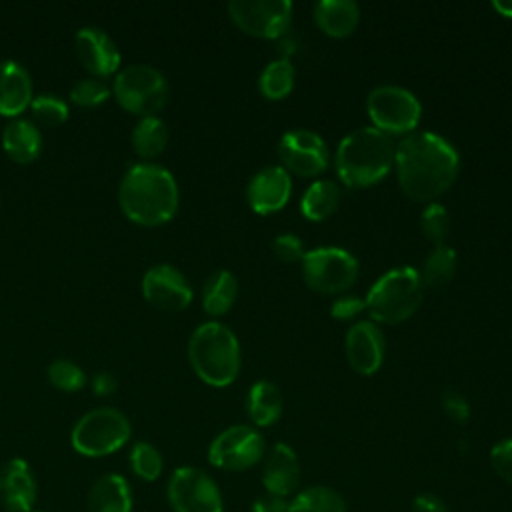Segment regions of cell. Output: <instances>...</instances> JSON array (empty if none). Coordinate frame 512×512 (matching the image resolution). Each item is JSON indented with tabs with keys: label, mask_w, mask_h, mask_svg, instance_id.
Returning a JSON list of instances; mask_svg holds the SVG:
<instances>
[{
	"label": "cell",
	"mask_w": 512,
	"mask_h": 512,
	"mask_svg": "<svg viewBox=\"0 0 512 512\" xmlns=\"http://www.w3.org/2000/svg\"><path fill=\"white\" fill-rule=\"evenodd\" d=\"M458 170V150L436 132L416 130L396 144L394 172L402 192L414 202H436L454 184Z\"/></svg>",
	"instance_id": "cell-1"
},
{
	"label": "cell",
	"mask_w": 512,
	"mask_h": 512,
	"mask_svg": "<svg viewBox=\"0 0 512 512\" xmlns=\"http://www.w3.org/2000/svg\"><path fill=\"white\" fill-rule=\"evenodd\" d=\"M180 202L174 174L156 162H136L120 178L118 204L122 212L144 226L168 222Z\"/></svg>",
	"instance_id": "cell-2"
},
{
	"label": "cell",
	"mask_w": 512,
	"mask_h": 512,
	"mask_svg": "<svg viewBox=\"0 0 512 512\" xmlns=\"http://www.w3.org/2000/svg\"><path fill=\"white\" fill-rule=\"evenodd\" d=\"M394 140L374 126L348 132L336 146L334 168L348 188H368L382 182L394 168Z\"/></svg>",
	"instance_id": "cell-3"
},
{
	"label": "cell",
	"mask_w": 512,
	"mask_h": 512,
	"mask_svg": "<svg viewBox=\"0 0 512 512\" xmlns=\"http://www.w3.org/2000/svg\"><path fill=\"white\" fill-rule=\"evenodd\" d=\"M188 360L202 382L224 388L238 378L242 364L240 342L226 324L204 322L188 338Z\"/></svg>",
	"instance_id": "cell-4"
},
{
	"label": "cell",
	"mask_w": 512,
	"mask_h": 512,
	"mask_svg": "<svg viewBox=\"0 0 512 512\" xmlns=\"http://www.w3.org/2000/svg\"><path fill=\"white\" fill-rule=\"evenodd\" d=\"M424 284L412 266H396L386 270L364 296L366 312L376 324H400L408 320L420 306Z\"/></svg>",
	"instance_id": "cell-5"
},
{
	"label": "cell",
	"mask_w": 512,
	"mask_h": 512,
	"mask_svg": "<svg viewBox=\"0 0 512 512\" xmlns=\"http://www.w3.org/2000/svg\"><path fill=\"white\" fill-rule=\"evenodd\" d=\"M132 434V424L128 416L114 406H96L82 414L72 432V448L88 458L108 456L118 452Z\"/></svg>",
	"instance_id": "cell-6"
},
{
	"label": "cell",
	"mask_w": 512,
	"mask_h": 512,
	"mask_svg": "<svg viewBox=\"0 0 512 512\" xmlns=\"http://www.w3.org/2000/svg\"><path fill=\"white\" fill-rule=\"evenodd\" d=\"M112 92L120 106L140 116H152L168 100V80L152 64L134 62L122 66L112 82Z\"/></svg>",
	"instance_id": "cell-7"
},
{
	"label": "cell",
	"mask_w": 512,
	"mask_h": 512,
	"mask_svg": "<svg viewBox=\"0 0 512 512\" xmlns=\"http://www.w3.org/2000/svg\"><path fill=\"white\" fill-rule=\"evenodd\" d=\"M366 112L372 126L392 136L416 132L422 118V104L414 92L396 84H382L368 92Z\"/></svg>",
	"instance_id": "cell-8"
},
{
	"label": "cell",
	"mask_w": 512,
	"mask_h": 512,
	"mask_svg": "<svg viewBox=\"0 0 512 512\" xmlns=\"http://www.w3.org/2000/svg\"><path fill=\"white\" fill-rule=\"evenodd\" d=\"M302 278L318 294H342L358 280V260L338 246H318L306 250L302 258Z\"/></svg>",
	"instance_id": "cell-9"
},
{
	"label": "cell",
	"mask_w": 512,
	"mask_h": 512,
	"mask_svg": "<svg viewBox=\"0 0 512 512\" xmlns=\"http://www.w3.org/2000/svg\"><path fill=\"white\" fill-rule=\"evenodd\" d=\"M266 454L264 436L248 424L224 428L208 446V462L226 472H242L256 466Z\"/></svg>",
	"instance_id": "cell-10"
},
{
	"label": "cell",
	"mask_w": 512,
	"mask_h": 512,
	"mask_svg": "<svg viewBox=\"0 0 512 512\" xmlns=\"http://www.w3.org/2000/svg\"><path fill=\"white\" fill-rule=\"evenodd\" d=\"M166 498L174 512H222L224 508L216 480L196 466H180L170 474Z\"/></svg>",
	"instance_id": "cell-11"
},
{
	"label": "cell",
	"mask_w": 512,
	"mask_h": 512,
	"mask_svg": "<svg viewBox=\"0 0 512 512\" xmlns=\"http://www.w3.org/2000/svg\"><path fill=\"white\" fill-rule=\"evenodd\" d=\"M292 2L288 0H232L228 2L230 20L248 36L280 40L292 24Z\"/></svg>",
	"instance_id": "cell-12"
},
{
	"label": "cell",
	"mask_w": 512,
	"mask_h": 512,
	"mask_svg": "<svg viewBox=\"0 0 512 512\" xmlns=\"http://www.w3.org/2000/svg\"><path fill=\"white\" fill-rule=\"evenodd\" d=\"M280 166L292 176L314 178L320 176L330 162V152L324 138L306 128H294L278 140Z\"/></svg>",
	"instance_id": "cell-13"
},
{
	"label": "cell",
	"mask_w": 512,
	"mask_h": 512,
	"mask_svg": "<svg viewBox=\"0 0 512 512\" xmlns=\"http://www.w3.org/2000/svg\"><path fill=\"white\" fill-rule=\"evenodd\" d=\"M142 294L152 306L168 312H180L188 308L194 296L192 286L182 270L166 262L154 264L144 272Z\"/></svg>",
	"instance_id": "cell-14"
},
{
	"label": "cell",
	"mask_w": 512,
	"mask_h": 512,
	"mask_svg": "<svg viewBox=\"0 0 512 512\" xmlns=\"http://www.w3.org/2000/svg\"><path fill=\"white\" fill-rule=\"evenodd\" d=\"M384 334L372 320H356L350 324L344 350L350 368L360 376H372L380 370L384 360Z\"/></svg>",
	"instance_id": "cell-15"
},
{
	"label": "cell",
	"mask_w": 512,
	"mask_h": 512,
	"mask_svg": "<svg viewBox=\"0 0 512 512\" xmlns=\"http://www.w3.org/2000/svg\"><path fill=\"white\" fill-rule=\"evenodd\" d=\"M290 196H292V176L280 164L258 170L246 186L248 206L260 216H270L274 212H280L288 204Z\"/></svg>",
	"instance_id": "cell-16"
},
{
	"label": "cell",
	"mask_w": 512,
	"mask_h": 512,
	"mask_svg": "<svg viewBox=\"0 0 512 512\" xmlns=\"http://www.w3.org/2000/svg\"><path fill=\"white\" fill-rule=\"evenodd\" d=\"M74 48L88 72L94 76H108L120 66V50L116 42L98 26H82L74 34Z\"/></svg>",
	"instance_id": "cell-17"
},
{
	"label": "cell",
	"mask_w": 512,
	"mask_h": 512,
	"mask_svg": "<svg viewBox=\"0 0 512 512\" xmlns=\"http://www.w3.org/2000/svg\"><path fill=\"white\" fill-rule=\"evenodd\" d=\"M262 464V484L268 494L288 498L300 484V460L294 448L286 442H276Z\"/></svg>",
	"instance_id": "cell-18"
},
{
	"label": "cell",
	"mask_w": 512,
	"mask_h": 512,
	"mask_svg": "<svg viewBox=\"0 0 512 512\" xmlns=\"http://www.w3.org/2000/svg\"><path fill=\"white\" fill-rule=\"evenodd\" d=\"M36 502V478L24 458H10L0 468V506L6 512H30Z\"/></svg>",
	"instance_id": "cell-19"
},
{
	"label": "cell",
	"mask_w": 512,
	"mask_h": 512,
	"mask_svg": "<svg viewBox=\"0 0 512 512\" xmlns=\"http://www.w3.org/2000/svg\"><path fill=\"white\" fill-rule=\"evenodd\" d=\"M32 102L30 72L16 60H0V114L16 118Z\"/></svg>",
	"instance_id": "cell-20"
},
{
	"label": "cell",
	"mask_w": 512,
	"mask_h": 512,
	"mask_svg": "<svg viewBox=\"0 0 512 512\" xmlns=\"http://www.w3.org/2000/svg\"><path fill=\"white\" fill-rule=\"evenodd\" d=\"M88 512H132L134 496L130 482L116 472L98 476L88 490Z\"/></svg>",
	"instance_id": "cell-21"
},
{
	"label": "cell",
	"mask_w": 512,
	"mask_h": 512,
	"mask_svg": "<svg viewBox=\"0 0 512 512\" xmlns=\"http://www.w3.org/2000/svg\"><path fill=\"white\" fill-rule=\"evenodd\" d=\"M312 14L316 26L330 38H348L360 24V6L354 0H320Z\"/></svg>",
	"instance_id": "cell-22"
},
{
	"label": "cell",
	"mask_w": 512,
	"mask_h": 512,
	"mask_svg": "<svg viewBox=\"0 0 512 512\" xmlns=\"http://www.w3.org/2000/svg\"><path fill=\"white\" fill-rule=\"evenodd\" d=\"M4 152L20 164L36 160L42 148V134L38 126L28 118H10L2 128Z\"/></svg>",
	"instance_id": "cell-23"
},
{
	"label": "cell",
	"mask_w": 512,
	"mask_h": 512,
	"mask_svg": "<svg viewBox=\"0 0 512 512\" xmlns=\"http://www.w3.org/2000/svg\"><path fill=\"white\" fill-rule=\"evenodd\" d=\"M284 400L280 388L272 380H256L246 394V414L258 428L272 426L282 416Z\"/></svg>",
	"instance_id": "cell-24"
},
{
	"label": "cell",
	"mask_w": 512,
	"mask_h": 512,
	"mask_svg": "<svg viewBox=\"0 0 512 512\" xmlns=\"http://www.w3.org/2000/svg\"><path fill=\"white\" fill-rule=\"evenodd\" d=\"M342 202V188L336 180L316 178L300 198V212L312 222L330 218Z\"/></svg>",
	"instance_id": "cell-25"
},
{
	"label": "cell",
	"mask_w": 512,
	"mask_h": 512,
	"mask_svg": "<svg viewBox=\"0 0 512 512\" xmlns=\"http://www.w3.org/2000/svg\"><path fill=\"white\" fill-rule=\"evenodd\" d=\"M238 296V280L236 276L226 270H214L202 284V308L210 316L226 314Z\"/></svg>",
	"instance_id": "cell-26"
},
{
	"label": "cell",
	"mask_w": 512,
	"mask_h": 512,
	"mask_svg": "<svg viewBox=\"0 0 512 512\" xmlns=\"http://www.w3.org/2000/svg\"><path fill=\"white\" fill-rule=\"evenodd\" d=\"M296 82V70L290 58L280 56L270 60L258 76V90L266 100H284Z\"/></svg>",
	"instance_id": "cell-27"
},
{
	"label": "cell",
	"mask_w": 512,
	"mask_h": 512,
	"mask_svg": "<svg viewBox=\"0 0 512 512\" xmlns=\"http://www.w3.org/2000/svg\"><path fill=\"white\" fill-rule=\"evenodd\" d=\"M456 266H458L456 250L448 244H438V246H432V250L426 254L418 274L424 286L442 288L454 278Z\"/></svg>",
	"instance_id": "cell-28"
},
{
	"label": "cell",
	"mask_w": 512,
	"mask_h": 512,
	"mask_svg": "<svg viewBox=\"0 0 512 512\" xmlns=\"http://www.w3.org/2000/svg\"><path fill=\"white\" fill-rule=\"evenodd\" d=\"M130 140H132V146L138 156L154 158L168 144V128H166L164 120L156 114L140 116V120L132 128Z\"/></svg>",
	"instance_id": "cell-29"
},
{
	"label": "cell",
	"mask_w": 512,
	"mask_h": 512,
	"mask_svg": "<svg viewBox=\"0 0 512 512\" xmlns=\"http://www.w3.org/2000/svg\"><path fill=\"white\" fill-rule=\"evenodd\" d=\"M290 512H346V502L334 488L316 484L290 498Z\"/></svg>",
	"instance_id": "cell-30"
},
{
	"label": "cell",
	"mask_w": 512,
	"mask_h": 512,
	"mask_svg": "<svg viewBox=\"0 0 512 512\" xmlns=\"http://www.w3.org/2000/svg\"><path fill=\"white\" fill-rule=\"evenodd\" d=\"M128 462H130L132 472L144 482L158 480L160 474H162V468H164V460H162L160 450L154 444L146 442V440H140V442L132 444L130 454H128Z\"/></svg>",
	"instance_id": "cell-31"
},
{
	"label": "cell",
	"mask_w": 512,
	"mask_h": 512,
	"mask_svg": "<svg viewBox=\"0 0 512 512\" xmlns=\"http://www.w3.org/2000/svg\"><path fill=\"white\" fill-rule=\"evenodd\" d=\"M420 230L434 246L444 244L450 230V214L446 206L438 200L426 204L424 210L420 212Z\"/></svg>",
	"instance_id": "cell-32"
},
{
	"label": "cell",
	"mask_w": 512,
	"mask_h": 512,
	"mask_svg": "<svg viewBox=\"0 0 512 512\" xmlns=\"http://www.w3.org/2000/svg\"><path fill=\"white\" fill-rule=\"evenodd\" d=\"M48 380L64 392H76L86 384V374L80 368V364H76L70 358H56L48 364Z\"/></svg>",
	"instance_id": "cell-33"
},
{
	"label": "cell",
	"mask_w": 512,
	"mask_h": 512,
	"mask_svg": "<svg viewBox=\"0 0 512 512\" xmlns=\"http://www.w3.org/2000/svg\"><path fill=\"white\" fill-rule=\"evenodd\" d=\"M68 96L78 106H96L110 96V86L98 76H86L70 86Z\"/></svg>",
	"instance_id": "cell-34"
},
{
	"label": "cell",
	"mask_w": 512,
	"mask_h": 512,
	"mask_svg": "<svg viewBox=\"0 0 512 512\" xmlns=\"http://www.w3.org/2000/svg\"><path fill=\"white\" fill-rule=\"evenodd\" d=\"M32 114L44 124H60L68 118V102L54 92H42L32 96Z\"/></svg>",
	"instance_id": "cell-35"
},
{
	"label": "cell",
	"mask_w": 512,
	"mask_h": 512,
	"mask_svg": "<svg viewBox=\"0 0 512 512\" xmlns=\"http://www.w3.org/2000/svg\"><path fill=\"white\" fill-rule=\"evenodd\" d=\"M272 250L276 254V258L280 262H286V264H296V262H302L306 250H304V244L302 240L292 234V232H284V234H278L272 242Z\"/></svg>",
	"instance_id": "cell-36"
},
{
	"label": "cell",
	"mask_w": 512,
	"mask_h": 512,
	"mask_svg": "<svg viewBox=\"0 0 512 512\" xmlns=\"http://www.w3.org/2000/svg\"><path fill=\"white\" fill-rule=\"evenodd\" d=\"M490 466L504 482L512 484V436L498 440L490 450Z\"/></svg>",
	"instance_id": "cell-37"
},
{
	"label": "cell",
	"mask_w": 512,
	"mask_h": 512,
	"mask_svg": "<svg viewBox=\"0 0 512 512\" xmlns=\"http://www.w3.org/2000/svg\"><path fill=\"white\" fill-rule=\"evenodd\" d=\"M440 406L444 414L456 424H466L470 420V402L458 390H446L440 398Z\"/></svg>",
	"instance_id": "cell-38"
},
{
	"label": "cell",
	"mask_w": 512,
	"mask_h": 512,
	"mask_svg": "<svg viewBox=\"0 0 512 512\" xmlns=\"http://www.w3.org/2000/svg\"><path fill=\"white\" fill-rule=\"evenodd\" d=\"M366 312V302L364 298L360 296H350V294H344V296H338L332 306H330V316L338 322H356V318Z\"/></svg>",
	"instance_id": "cell-39"
},
{
	"label": "cell",
	"mask_w": 512,
	"mask_h": 512,
	"mask_svg": "<svg viewBox=\"0 0 512 512\" xmlns=\"http://www.w3.org/2000/svg\"><path fill=\"white\" fill-rule=\"evenodd\" d=\"M252 512H290V500L266 492L254 500Z\"/></svg>",
	"instance_id": "cell-40"
},
{
	"label": "cell",
	"mask_w": 512,
	"mask_h": 512,
	"mask_svg": "<svg viewBox=\"0 0 512 512\" xmlns=\"http://www.w3.org/2000/svg\"><path fill=\"white\" fill-rule=\"evenodd\" d=\"M90 388H92V392H94L96 396H110V394L116 392L118 380H116V376H114L112 372L100 370V372H96V374L92 376Z\"/></svg>",
	"instance_id": "cell-41"
},
{
	"label": "cell",
	"mask_w": 512,
	"mask_h": 512,
	"mask_svg": "<svg viewBox=\"0 0 512 512\" xmlns=\"http://www.w3.org/2000/svg\"><path fill=\"white\" fill-rule=\"evenodd\" d=\"M412 512H450V508L436 494H418L412 502Z\"/></svg>",
	"instance_id": "cell-42"
},
{
	"label": "cell",
	"mask_w": 512,
	"mask_h": 512,
	"mask_svg": "<svg viewBox=\"0 0 512 512\" xmlns=\"http://www.w3.org/2000/svg\"><path fill=\"white\" fill-rule=\"evenodd\" d=\"M492 8L500 14V16H504V18H512V0H494L492 2Z\"/></svg>",
	"instance_id": "cell-43"
},
{
	"label": "cell",
	"mask_w": 512,
	"mask_h": 512,
	"mask_svg": "<svg viewBox=\"0 0 512 512\" xmlns=\"http://www.w3.org/2000/svg\"><path fill=\"white\" fill-rule=\"evenodd\" d=\"M30 512H40V510H30Z\"/></svg>",
	"instance_id": "cell-44"
}]
</instances>
